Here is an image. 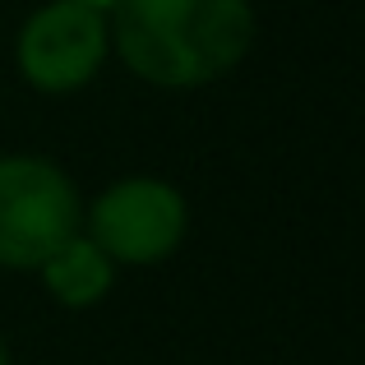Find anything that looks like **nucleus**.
<instances>
[{
	"label": "nucleus",
	"instance_id": "1",
	"mask_svg": "<svg viewBox=\"0 0 365 365\" xmlns=\"http://www.w3.org/2000/svg\"><path fill=\"white\" fill-rule=\"evenodd\" d=\"M120 61L158 88H204L255 42L250 0H116Z\"/></svg>",
	"mask_w": 365,
	"mask_h": 365
},
{
	"label": "nucleus",
	"instance_id": "2",
	"mask_svg": "<svg viewBox=\"0 0 365 365\" xmlns=\"http://www.w3.org/2000/svg\"><path fill=\"white\" fill-rule=\"evenodd\" d=\"M79 232V195L46 158H0V268H37Z\"/></svg>",
	"mask_w": 365,
	"mask_h": 365
},
{
	"label": "nucleus",
	"instance_id": "3",
	"mask_svg": "<svg viewBox=\"0 0 365 365\" xmlns=\"http://www.w3.org/2000/svg\"><path fill=\"white\" fill-rule=\"evenodd\" d=\"M185 199L167 180L134 176L98 195L88 213V241L111 264H158L185 241Z\"/></svg>",
	"mask_w": 365,
	"mask_h": 365
},
{
	"label": "nucleus",
	"instance_id": "4",
	"mask_svg": "<svg viewBox=\"0 0 365 365\" xmlns=\"http://www.w3.org/2000/svg\"><path fill=\"white\" fill-rule=\"evenodd\" d=\"M19 70L42 93H74L107 61V24L98 9L51 0L19 28Z\"/></svg>",
	"mask_w": 365,
	"mask_h": 365
},
{
	"label": "nucleus",
	"instance_id": "5",
	"mask_svg": "<svg viewBox=\"0 0 365 365\" xmlns=\"http://www.w3.org/2000/svg\"><path fill=\"white\" fill-rule=\"evenodd\" d=\"M37 273H42L46 292H51L61 305H70V310L98 305L102 296L111 292V282H116V264L79 232H74L65 245H56L51 255L37 264Z\"/></svg>",
	"mask_w": 365,
	"mask_h": 365
},
{
	"label": "nucleus",
	"instance_id": "6",
	"mask_svg": "<svg viewBox=\"0 0 365 365\" xmlns=\"http://www.w3.org/2000/svg\"><path fill=\"white\" fill-rule=\"evenodd\" d=\"M74 5H88V9H98V14H102V9H116V0H74Z\"/></svg>",
	"mask_w": 365,
	"mask_h": 365
},
{
	"label": "nucleus",
	"instance_id": "7",
	"mask_svg": "<svg viewBox=\"0 0 365 365\" xmlns=\"http://www.w3.org/2000/svg\"><path fill=\"white\" fill-rule=\"evenodd\" d=\"M0 365H9V351H5V342H0Z\"/></svg>",
	"mask_w": 365,
	"mask_h": 365
}]
</instances>
